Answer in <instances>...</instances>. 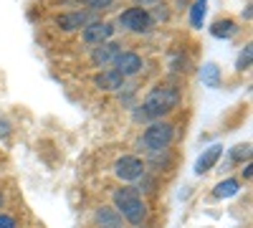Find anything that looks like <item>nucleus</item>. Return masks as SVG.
Returning <instances> with one entry per match:
<instances>
[{
	"mask_svg": "<svg viewBox=\"0 0 253 228\" xmlns=\"http://www.w3.org/2000/svg\"><path fill=\"white\" fill-rule=\"evenodd\" d=\"M177 104H180V91H177V89H172V87H157V89H152L150 94H147L144 104L139 107L142 112H137L134 119H137V122H142V119H144V122L162 119L165 114L175 112Z\"/></svg>",
	"mask_w": 253,
	"mask_h": 228,
	"instance_id": "nucleus-1",
	"label": "nucleus"
},
{
	"mask_svg": "<svg viewBox=\"0 0 253 228\" xmlns=\"http://www.w3.org/2000/svg\"><path fill=\"white\" fill-rule=\"evenodd\" d=\"M175 139V127L170 122H162V119H155L150 127L144 130L142 139H139V147H144L147 152L150 150H165L170 147Z\"/></svg>",
	"mask_w": 253,
	"mask_h": 228,
	"instance_id": "nucleus-2",
	"label": "nucleus"
},
{
	"mask_svg": "<svg viewBox=\"0 0 253 228\" xmlns=\"http://www.w3.org/2000/svg\"><path fill=\"white\" fill-rule=\"evenodd\" d=\"M119 26L126 28V31H132V33H150L152 26H155V20L150 15V10L147 8H126L122 15H119Z\"/></svg>",
	"mask_w": 253,
	"mask_h": 228,
	"instance_id": "nucleus-3",
	"label": "nucleus"
},
{
	"mask_svg": "<svg viewBox=\"0 0 253 228\" xmlns=\"http://www.w3.org/2000/svg\"><path fill=\"white\" fill-rule=\"evenodd\" d=\"M114 175L124 182H134L144 178V162L137 155H124L114 162Z\"/></svg>",
	"mask_w": 253,
	"mask_h": 228,
	"instance_id": "nucleus-4",
	"label": "nucleus"
},
{
	"mask_svg": "<svg viewBox=\"0 0 253 228\" xmlns=\"http://www.w3.org/2000/svg\"><path fill=\"white\" fill-rule=\"evenodd\" d=\"M112 36H114V26L107 23V20H91V23H86L81 28V38L89 46H99L104 41H109Z\"/></svg>",
	"mask_w": 253,
	"mask_h": 228,
	"instance_id": "nucleus-5",
	"label": "nucleus"
},
{
	"mask_svg": "<svg viewBox=\"0 0 253 228\" xmlns=\"http://www.w3.org/2000/svg\"><path fill=\"white\" fill-rule=\"evenodd\" d=\"M112 66H114L124 79H129V76H137V74L144 69V61H142V56L134 53V51H122V53L114 58Z\"/></svg>",
	"mask_w": 253,
	"mask_h": 228,
	"instance_id": "nucleus-6",
	"label": "nucleus"
},
{
	"mask_svg": "<svg viewBox=\"0 0 253 228\" xmlns=\"http://www.w3.org/2000/svg\"><path fill=\"white\" fill-rule=\"evenodd\" d=\"M122 53V44H114V41H104V44H99L94 51H91V64L94 66H112L114 58Z\"/></svg>",
	"mask_w": 253,
	"mask_h": 228,
	"instance_id": "nucleus-7",
	"label": "nucleus"
},
{
	"mask_svg": "<svg viewBox=\"0 0 253 228\" xmlns=\"http://www.w3.org/2000/svg\"><path fill=\"white\" fill-rule=\"evenodd\" d=\"M94 84L101 89V91H119L124 87V76L117 71V69H104L94 76Z\"/></svg>",
	"mask_w": 253,
	"mask_h": 228,
	"instance_id": "nucleus-8",
	"label": "nucleus"
},
{
	"mask_svg": "<svg viewBox=\"0 0 253 228\" xmlns=\"http://www.w3.org/2000/svg\"><path fill=\"white\" fill-rule=\"evenodd\" d=\"M86 23H91V15L89 13H81V10H74V13H63L56 18V26L61 31H79Z\"/></svg>",
	"mask_w": 253,
	"mask_h": 228,
	"instance_id": "nucleus-9",
	"label": "nucleus"
},
{
	"mask_svg": "<svg viewBox=\"0 0 253 228\" xmlns=\"http://www.w3.org/2000/svg\"><path fill=\"white\" fill-rule=\"evenodd\" d=\"M112 200H114V208L124 213V211H129L137 200H142V198H139V188H132V185H124V188L114 190Z\"/></svg>",
	"mask_w": 253,
	"mask_h": 228,
	"instance_id": "nucleus-10",
	"label": "nucleus"
},
{
	"mask_svg": "<svg viewBox=\"0 0 253 228\" xmlns=\"http://www.w3.org/2000/svg\"><path fill=\"white\" fill-rule=\"evenodd\" d=\"M94 221H96V228H122V216L112 205H101Z\"/></svg>",
	"mask_w": 253,
	"mask_h": 228,
	"instance_id": "nucleus-11",
	"label": "nucleus"
},
{
	"mask_svg": "<svg viewBox=\"0 0 253 228\" xmlns=\"http://www.w3.org/2000/svg\"><path fill=\"white\" fill-rule=\"evenodd\" d=\"M220 155H223V147H220V144H213V147H208V150L200 155V160L195 162V173H198V175L208 173V170L220 160Z\"/></svg>",
	"mask_w": 253,
	"mask_h": 228,
	"instance_id": "nucleus-12",
	"label": "nucleus"
},
{
	"mask_svg": "<svg viewBox=\"0 0 253 228\" xmlns=\"http://www.w3.org/2000/svg\"><path fill=\"white\" fill-rule=\"evenodd\" d=\"M210 33L215 38H233L238 33V28H236L233 20H215V23L210 26Z\"/></svg>",
	"mask_w": 253,
	"mask_h": 228,
	"instance_id": "nucleus-13",
	"label": "nucleus"
},
{
	"mask_svg": "<svg viewBox=\"0 0 253 228\" xmlns=\"http://www.w3.org/2000/svg\"><path fill=\"white\" fill-rule=\"evenodd\" d=\"M122 216H124L126 221H129L132 226H142V223H144V218H147V205H144L142 200H137V203L132 205V208H129V211H124Z\"/></svg>",
	"mask_w": 253,
	"mask_h": 228,
	"instance_id": "nucleus-14",
	"label": "nucleus"
},
{
	"mask_svg": "<svg viewBox=\"0 0 253 228\" xmlns=\"http://www.w3.org/2000/svg\"><path fill=\"white\" fill-rule=\"evenodd\" d=\"M200 79H203V84L210 87V89H215L220 84V69L215 64H205L203 71H200Z\"/></svg>",
	"mask_w": 253,
	"mask_h": 228,
	"instance_id": "nucleus-15",
	"label": "nucleus"
},
{
	"mask_svg": "<svg viewBox=\"0 0 253 228\" xmlns=\"http://www.w3.org/2000/svg\"><path fill=\"white\" fill-rule=\"evenodd\" d=\"M238 188H241L238 180H233V178H230V180H223V182L215 185V198H233V195L238 193Z\"/></svg>",
	"mask_w": 253,
	"mask_h": 228,
	"instance_id": "nucleus-16",
	"label": "nucleus"
},
{
	"mask_svg": "<svg viewBox=\"0 0 253 228\" xmlns=\"http://www.w3.org/2000/svg\"><path fill=\"white\" fill-rule=\"evenodd\" d=\"M205 3L208 0H195L193 10H190V23L195 28H203V18H205Z\"/></svg>",
	"mask_w": 253,
	"mask_h": 228,
	"instance_id": "nucleus-17",
	"label": "nucleus"
},
{
	"mask_svg": "<svg viewBox=\"0 0 253 228\" xmlns=\"http://www.w3.org/2000/svg\"><path fill=\"white\" fill-rule=\"evenodd\" d=\"M230 157H233V162H248L251 160V144L246 142V144H236L233 150H230Z\"/></svg>",
	"mask_w": 253,
	"mask_h": 228,
	"instance_id": "nucleus-18",
	"label": "nucleus"
},
{
	"mask_svg": "<svg viewBox=\"0 0 253 228\" xmlns=\"http://www.w3.org/2000/svg\"><path fill=\"white\" fill-rule=\"evenodd\" d=\"M251 56H253V51H251V46H246V48H243V53L238 56V64H236V69H238V71L251 69Z\"/></svg>",
	"mask_w": 253,
	"mask_h": 228,
	"instance_id": "nucleus-19",
	"label": "nucleus"
},
{
	"mask_svg": "<svg viewBox=\"0 0 253 228\" xmlns=\"http://www.w3.org/2000/svg\"><path fill=\"white\" fill-rule=\"evenodd\" d=\"M81 3L86 5L89 10H94V13H96V10H107V8L114 3V0H81Z\"/></svg>",
	"mask_w": 253,
	"mask_h": 228,
	"instance_id": "nucleus-20",
	"label": "nucleus"
},
{
	"mask_svg": "<svg viewBox=\"0 0 253 228\" xmlns=\"http://www.w3.org/2000/svg\"><path fill=\"white\" fill-rule=\"evenodd\" d=\"M0 228H15V221L10 216H0Z\"/></svg>",
	"mask_w": 253,
	"mask_h": 228,
	"instance_id": "nucleus-21",
	"label": "nucleus"
},
{
	"mask_svg": "<svg viewBox=\"0 0 253 228\" xmlns=\"http://www.w3.org/2000/svg\"><path fill=\"white\" fill-rule=\"evenodd\" d=\"M137 3H139V8H147V10H150V8H155V5H160V3H162V0H137Z\"/></svg>",
	"mask_w": 253,
	"mask_h": 228,
	"instance_id": "nucleus-22",
	"label": "nucleus"
},
{
	"mask_svg": "<svg viewBox=\"0 0 253 228\" xmlns=\"http://www.w3.org/2000/svg\"><path fill=\"white\" fill-rule=\"evenodd\" d=\"M0 208H3V190H0Z\"/></svg>",
	"mask_w": 253,
	"mask_h": 228,
	"instance_id": "nucleus-23",
	"label": "nucleus"
}]
</instances>
